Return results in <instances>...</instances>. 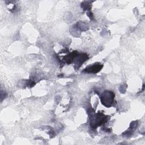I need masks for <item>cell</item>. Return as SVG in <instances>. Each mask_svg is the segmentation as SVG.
I'll list each match as a JSON object with an SVG mask.
<instances>
[{
	"label": "cell",
	"mask_w": 145,
	"mask_h": 145,
	"mask_svg": "<svg viewBox=\"0 0 145 145\" xmlns=\"http://www.w3.org/2000/svg\"><path fill=\"white\" fill-rule=\"evenodd\" d=\"M102 67L103 66L100 65H93L87 67L84 70V71L87 73H97L101 69Z\"/></svg>",
	"instance_id": "cell-1"
}]
</instances>
